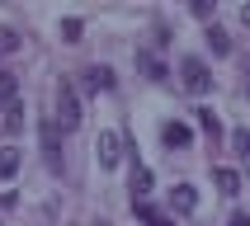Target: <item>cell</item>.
<instances>
[{"mask_svg":"<svg viewBox=\"0 0 250 226\" xmlns=\"http://www.w3.org/2000/svg\"><path fill=\"white\" fill-rule=\"evenodd\" d=\"M81 75H85V90H90V94H99V90H113V71H109V66H85Z\"/></svg>","mask_w":250,"mask_h":226,"instance_id":"obj_7","label":"cell"},{"mask_svg":"<svg viewBox=\"0 0 250 226\" xmlns=\"http://www.w3.org/2000/svg\"><path fill=\"white\" fill-rule=\"evenodd\" d=\"M132 212H137L146 226H175V217H166V212H156L151 203H132Z\"/></svg>","mask_w":250,"mask_h":226,"instance_id":"obj_10","label":"cell"},{"mask_svg":"<svg viewBox=\"0 0 250 226\" xmlns=\"http://www.w3.org/2000/svg\"><path fill=\"white\" fill-rule=\"evenodd\" d=\"M170 207L180 212V217H189V212L198 207V188L194 184H175V188H170Z\"/></svg>","mask_w":250,"mask_h":226,"instance_id":"obj_5","label":"cell"},{"mask_svg":"<svg viewBox=\"0 0 250 226\" xmlns=\"http://www.w3.org/2000/svg\"><path fill=\"white\" fill-rule=\"evenodd\" d=\"M194 113H198V127H203V132H208L212 141L222 137V123H217V113H212V109H194Z\"/></svg>","mask_w":250,"mask_h":226,"instance_id":"obj_12","label":"cell"},{"mask_svg":"<svg viewBox=\"0 0 250 226\" xmlns=\"http://www.w3.org/2000/svg\"><path fill=\"white\" fill-rule=\"evenodd\" d=\"M212 179H217V188H222L227 198H236V193H241V174H236L231 165H217V170H212Z\"/></svg>","mask_w":250,"mask_h":226,"instance_id":"obj_8","label":"cell"},{"mask_svg":"<svg viewBox=\"0 0 250 226\" xmlns=\"http://www.w3.org/2000/svg\"><path fill=\"white\" fill-rule=\"evenodd\" d=\"M180 85L189 90V94H208L212 90V71L198 61V56H184L180 61Z\"/></svg>","mask_w":250,"mask_h":226,"instance_id":"obj_2","label":"cell"},{"mask_svg":"<svg viewBox=\"0 0 250 226\" xmlns=\"http://www.w3.org/2000/svg\"><path fill=\"white\" fill-rule=\"evenodd\" d=\"M161 141H166L170 151H175V146H189V141H194V127L175 118V123H166V127H161Z\"/></svg>","mask_w":250,"mask_h":226,"instance_id":"obj_6","label":"cell"},{"mask_svg":"<svg viewBox=\"0 0 250 226\" xmlns=\"http://www.w3.org/2000/svg\"><path fill=\"white\" fill-rule=\"evenodd\" d=\"M208 42H212V52H217V56H227V52H231V38H227V33H222L217 24L208 28Z\"/></svg>","mask_w":250,"mask_h":226,"instance_id":"obj_17","label":"cell"},{"mask_svg":"<svg viewBox=\"0 0 250 226\" xmlns=\"http://www.w3.org/2000/svg\"><path fill=\"white\" fill-rule=\"evenodd\" d=\"M14 52H19V33L10 24H0V56H14Z\"/></svg>","mask_w":250,"mask_h":226,"instance_id":"obj_13","label":"cell"},{"mask_svg":"<svg viewBox=\"0 0 250 226\" xmlns=\"http://www.w3.org/2000/svg\"><path fill=\"white\" fill-rule=\"evenodd\" d=\"M19 127H24V104H10V109H5V132H19Z\"/></svg>","mask_w":250,"mask_h":226,"instance_id":"obj_16","label":"cell"},{"mask_svg":"<svg viewBox=\"0 0 250 226\" xmlns=\"http://www.w3.org/2000/svg\"><path fill=\"white\" fill-rule=\"evenodd\" d=\"M146 193H151V170L137 165L132 170V203H146Z\"/></svg>","mask_w":250,"mask_h":226,"instance_id":"obj_9","label":"cell"},{"mask_svg":"<svg viewBox=\"0 0 250 226\" xmlns=\"http://www.w3.org/2000/svg\"><path fill=\"white\" fill-rule=\"evenodd\" d=\"M14 90H19L14 71H0V99H5V104H19V99H14Z\"/></svg>","mask_w":250,"mask_h":226,"instance_id":"obj_15","label":"cell"},{"mask_svg":"<svg viewBox=\"0 0 250 226\" xmlns=\"http://www.w3.org/2000/svg\"><path fill=\"white\" fill-rule=\"evenodd\" d=\"M99 226H104V222H99Z\"/></svg>","mask_w":250,"mask_h":226,"instance_id":"obj_23","label":"cell"},{"mask_svg":"<svg viewBox=\"0 0 250 226\" xmlns=\"http://www.w3.org/2000/svg\"><path fill=\"white\" fill-rule=\"evenodd\" d=\"M42 160H47V170H62V141H57V118H42Z\"/></svg>","mask_w":250,"mask_h":226,"instance_id":"obj_4","label":"cell"},{"mask_svg":"<svg viewBox=\"0 0 250 226\" xmlns=\"http://www.w3.org/2000/svg\"><path fill=\"white\" fill-rule=\"evenodd\" d=\"M227 226H250V217H246V212H231V222H227Z\"/></svg>","mask_w":250,"mask_h":226,"instance_id":"obj_20","label":"cell"},{"mask_svg":"<svg viewBox=\"0 0 250 226\" xmlns=\"http://www.w3.org/2000/svg\"><path fill=\"white\" fill-rule=\"evenodd\" d=\"M137 66L146 71V75H151V80H166V66H161V61H156L151 52H137Z\"/></svg>","mask_w":250,"mask_h":226,"instance_id":"obj_14","label":"cell"},{"mask_svg":"<svg viewBox=\"0 0 250 226\" xmlns=\"http://www.w3.org/2000/svg\"><path fill=\"white\" fill-rule=\"evenodd\" d=\"M57 127H62V132H76V127H81V94H76L71 80L57 85Z\"/></svg>","mask_w":250,"mask_h":226,"instance_id":"obj_1","label":"cell"},{"mask_svg":"<svg viewBox=\"0 0 250 226\" xmlns=\"http://www.w3.org/2000/svg\"><path fill=\"white\" fill-rule=\"evenodd\" d=\"M19 160H24V155L14 151V146H0V179H10L14 170H19Z\"/></svg>","mask_w":250,"mask_h":226,"instance_id":"obj_11","label":"cell"},{"mask_svg":"<svg viewBox=\"0 0 250 226\" xmlns=\"http://www.w3.org/2000/svg\"><path fill=\"white\" fill-rule=\"evenodd\" d=\"M231 146H236L241 155H250V132H246V127H241V132H231Z\"/></svg>","mask_w":250,"mask_h":226,"instance_id":"obj_19","label":"cell"},{"mask_svg":"<svg viewBox=\"0 0 250 226\" xmlns=\"http://www.w3.org/2000/svg\"><path fill=\"white\" fill-rule=\"evenodd\" d=\"M246 94H250V90H246Z\"/></svg>","mask_w":250,"mask_h":226,"instance_id":"obj_22","label":"cell"},{"mask_svg":"<svg viewBox=\"0 0 250 226\" xmlns=\"http://www.w3.org/2000/svg\"><path fill=\"white\" fill-rule=\"evenodd\" d=\"M95 160L104 170H113L118 160H123V137L118 132H99V141H95Z\"/></svg>","mask_w":250,"mask_h":226,"instance_id":"obj_3","label":"cell"},{"mask_svg":"<svg viewBox=\"0 0 250 226\" xmlns=\"http://www.w3.org/2000/svg\"><path fill=\"white\" fill-rule=\"evenodd\" d=\"M81 33H85L81 19H62V42H81Z\"/></svg>","mask_w":250,"mask_h":226,"instance_id":"obj_18","label":"cell"},{"mask_svg":"<svg viewBox=\"0 0 250 226\" xmlns=\"http://www.w3.org/2000/svg\"><path fill=\"white\" fill-rule=\"evenodd\" d=\"M241 24H246V28H250V5H241Z\"/></svg>","mask_w":250,"mask_h":226,"instance_id":"obj_21","label":"cell"}]
</instances>
